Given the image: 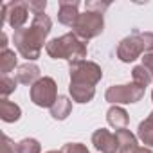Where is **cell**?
<instances>
[{"mask_svg":"<svg viewBox=\"0 0 153 153\" xmlns=\"http://www.w3.org/2000/svg\"><path fill=\"white\" fill-rule=\"evenodd\" d=\"M52 29V20L47 15H38L33 18L29 27L18 29L13 34V43L16 47V51L20 52L22 58H25L27 61H34L40 58L43 43L47 45V36Z\"/></svg>","mask_w":153,"mask_h":153,"instance_id":"cell-1","label":"cell"},{"mask_svg":"<svg viewBox=\"0 0 153 153\" xmlns=\"http://www.w3.org/2000/svg\"><path fill=\"white\" fill-rule=\"evenodd\" d=\"M45 52L52 59H67L70 65V63L83 61L88 54V49L87 43L79 40L74 33H67L59 38H52L51 42H47Z\"/></svg>","mask_w":153,"mask_h":153,"instance_id":"cell-2","label":"cell"},{"mask_svg":"<svg viewBox=\"0 0 153 153\" xmlns=\"http://www.w3.org/2000/svg\"><path fill=\"white\" fill-rule=\"evenodd\" d=\"M70 72V85H83V87H96L101 78H103V70L97 63L83 59L78 63H70L68 67Z\"/></svg>","mask_w":153,"mask_h":153,"instance_id":"cell-3","label":"cell"},{"mask_svg":"<svg viewBox=\"0 0 153 153\" xmlns=\"http://www.w3.org/2000/svg\"><path fill=\"white\" fill-rule=\"evenodd\" d=\"M103 31H105V18L101 13H94V11L79 13L76 24L72 25V33L83 42L99 36Z\"/></svg>","mask_w":153,"mask_h":153,"instance_id":"cell-4","label":"cell"},{"mask_svg":"<svg viewBox=\"0 0 153 153\" xmlns=\"http://www.w3.org/2000/svg\"><path fill=\"white\" fill-rule=\"evenodd\" d=\"M29 97H31V101L36 106H40V108H51L56 103V99L59 97L58 96V85H56V81L52 78H49V76H43L42 79H38L31 87Z\"/></svg>","mask_w":153,"mask_h":153,"instance_id":"cell-5","label":"cell"},{"mask_svg":"<svg viewBox=\"0 0 153 153\" xmlns=\"http://www.w3.org/2000/svg\"><path fill=\"white\" fill-rule=\"evenodd\" d=\"M146 88L135 85L133 81L128 85H112L108 87V90L105 92V99L110 105H133L137 101H140L144 97Z\"/></svg>","mask_w":153,"mask_h":153,"instance_id":"cell-6","label":"cell"},{"mask_svg":"<svg viewBox=\"0 0 153 153\" xmlns=\"http://www.w3.org/2000/svg\"><path fill=\"white\" fill-rule=\"evenodd\" d=\"M29 7L25 0H15V2H6L2 6V20H0V27L7 22L15 31L24 29L25 22L29 20Z\"/></svg>","mask_w":153,"mask_h":153,"instance_id":"cell-7","label":"cell"},{"mask_svg":"<svg viewBox=\"0 0 153 153\" xmlns=\"http://www.w3.org/2000/svg\"><path fill=\"white\" fill-rule=\"evenodd\" d=\"M142 52H144V45H142V40L139 36V31H135L133 34L123 38L119 42V45H117V58L123 63L135 61Z\"/></svg>","mask_w":153,"mask_h":153,"instance_id":"cell-8","label":"cell"},{"mask_svg":"<svg viewBox=\"0 0 153 153\" xmlns=\"http://www.w3.org/2000/svg\"><path fill=\"white\" fill-rule=\"evenodd\" d=\"M92 144L99 153H119L117 135L106 128H99L92 133Z\"/></svg>","mask_w":153,"mask_h":153,"instance_id":"cell-9","label":"cell"},{"mask_svg":"<svg viewBox=\"0 0 153 153\" xmlns=\"http://www.w3.org/2000/svg\"><path fill=\"white\" fill-rule=\"evenodd\" d=\"M78 7H79L78 0H59L58 2V22L67 27H72L79 16Z\"/></svg>","mask_w":153,"mask_h":153,"instance_id":"cell-10","label":"cell"},{"mask_svg":"<svg viewBox=\"0 0 153 153\" xmlns=\"http://www.w3.org/2000/svg\"><path fill=\"white\" fill-rule=\"evenodd\" d=\"M16 79H18V83H22V85H34L38 79H42V72H40V67L38 65H34V63H24V65H20L18 67V70H16Z\"/></svg>","mask_w":153,"mask_h":153,"instance_id":"cell-11","label":"cell"},{"mask_svg":"<svg viewBox=\"0 0 153 153\" xmlns=\"http://www.w3.org/2000/svg\"><path fill=\"white\" fill-rule=\"evenodd\" d=\"M106 121L112 128L115 130H124L130 123V117H128V112L123 108V106H117V105H112L106 112Z\"/></svg>","mask_w":153,"mask_h":153,"instance_id":"cell-12","label":"cell"},{"mask_svg":"<svg viewBox=\"0 0 153 153\" xmlns=\"http://www.w3.org/2000/svg\"><path fill=\"white\" fill-rule=\"evenodd\" d=\"M22 117V108L9 101V99H0V119L4 123H16Z\"/></svg>","mask_w":153,"mask_h":153,"instance_id":"cell-13","label":"cell"},{"mask_svg":"<svg viewBox=\"0 0 153 153\" xmlns=\"http://www.w3.org/2000/svg\"><path fill=\"white\" fill-rule=\"evenodd\" d=\"M68 94L72 97V101L85 105L90 103L96 96V87H83V85H68Z\"/></svg>","mask_w":153,"mask_h":153,"instance_id":"cell-14","label":"cell"},{"mask_svg":"<svg viewBox=\"0 0 153 153\" xmlns=\"http://www.w3.org/2000/svg\"><path fill=\"white\" fill-rule=\"evenodd\" d=\"M49 110H51V115H52L56 121H65V119L70 115V112H72V101H70L67 96H59V97L56 99V103H54Z\"/></svg>","mask_w":153,"mask_h":153,"instance_id":"cell-15","label":"cell"},{"mask_svg":"<svg viewBox=\"0 0 153 153\" xmlns=\"http://www.w3.org/2000/svg\"><path fill=\"white\" fill-rule=\"evenodd\" d=\"M137 139L146 148H153V112L139 124V128H137Z\"/></svg>","mask_w":153,"mask_h":153,"instance_id":"cell-16","label":"cell"},{"mask_svg":"<svg viewBox=\"0 0 153 153\" xmlns=\"http://www.w3.org/2000/svg\"><path fill=\"white\" fill-rule=\"evenodd\" d=\"M131 79H133L135 85L146 88V87H149V83H151V79H153V76L149 74V70H148L144 65H135V67L131 68Z\"/></svg>","mask_w":153,"mask_h":153,"instance_id":"cell-17","label":"cell"},{"mask_svg":"<svg viewBox=\"0 0 153 153\" xmlns=\"http://www.w3.org/2000/svg\"><path fill=\"white\" fill-rule=\"evenodd\" d=\"M16 67V52L7 49L0 52V72L2 76H9V72H13Z\"/></svg>","mask_w":153,"mask_h":153,"instance_id":"cell-18","label":"cell"},{"mask_svg":"<svg viewBox=\"0 0 153 153\" xmlns=\"http://www.w3.org/2000/svg\"><path fill=\"white\" fill-rule=\"evenodd\" d=\"M115 135H117V140H119V153H121V151H128V149L139 146L137 137H135L130 130H126V128H124V130H117Z\"/></svg>","mask_w":153,"mask_h":153,"instance_id":"cell-19","label":"cell"},{"mask_svg":"<svg viewBox=\"0 0 153 153\" xmlns=\"http://www.w3.org/2000/svg\"><path fill=\"white\" fill-rule=\"evenodd\" d=\"M16 153H42V144L33 137L22 139L16 142Z\"/></svg>","mask_w":153,"mask_h":153,"instance_id":"cell-20","label":"cell"},{"mask_svg":"<svg viewBox=\"0 0 153 153\" xmlns=\"http://www.w3.org/2000/svg\"><path fill=\"white\" fill-rule=\"evenodd\" d=\"M18 79L11 78V76H0V96L2 99H7V96H11L16 90Z\"/></svg>","mask_w":153,"mask_h":153,"instance_id":"cell-21","label":"cell"},{"mask_svg":"<svg viewBox=\"0 0 153 153\" xmlns=\"http://www.w3.org/2000/svg\"><path fill=\"white\" fill-rule=\"evenodd\" d=\"M110 7V2H101V0H87L85 2V11H94V13H105Z\"/></svg>","mask_w":153,"mask_h":153,"instance_id":"cell-22","label":"cell"},{"mask_svg":"<svg viewBox=\"0 0 153 153\" xmlns=\"http://www.w3.org/2000/svg\"><path fill=\"white\" fill-rule=\"evenodd\" d=\"M25 2H27L29 11H31L34 16L45 15V7H47V2H45V0H25Z\"/></svg>","mask_w":153,"mask_h":153,"instance_id":"cell-23","label":"cell"},{"mask_svg":"<svg viewBox=\"0 0 153 153\" xmlns=\"http://www.w3.org/2000/svg\"><path fill=\"white\" fill-rule=\"evenodd\" d=\"M61 153H90L88 148L81 142H67L61 148Z\"/></svg>","mask_w":153,"mask_h":153,"instance_id":"cell-24","label":"cell"},{"mask_svg":"<svg viewBox=\"0 0 153 153\" xmlns=\"http://www.w3.org/2000/svg\"><path fill=\"white\" fill-rule=\"evenodd\" d=\"M139 36L142 40V45H144V54L153 52V33L146 31V33H139Z\"/></svg>","mask_w":153,"mask_h":153,"instance_id":"cell-25","label":"cell"},{"mask_svg":"<svg viewBox=\"0 0 153 153\" xmlns=\"http://www.w3.org/2000/svg\"><path fill=\"white\" fill-rule=\"evenodd\" d=\"M2 153H16V144L7 137L4 135V144H2Z\"/></svg>","mask_w":153,"mask_h":153,"instance_id":"cell-26","label":"cell"},{"mask_svg":"<svg viewBox=\"0 0 153 153\" xmlns=\"http://www.w3.org/2000/svg\"><path fill=\"white\" fill-rule=\"evenodd\" d=\"M140 65H144V67L149 70V74L153 76V52L144 54V56H142V63H140Z\"/></svg>","mask_w":153,"mask_h":153,"instance_id":"cell-27","label":"cell"},{"mask_svg":"<svg viewBox=\"0 0 153 153\" xmlns=\"http://www.w3.org/2000/svg\"><path fill=\"white\" fill-rule=\"evenodd\" d=\"M121 153H153V151L146 146H135V148H131L128 151H121Z\"/></svg>","mask_w":153,"mask_h":153,"instance_id":"cell-28","label":"cell"},{"mask_svg":"<svg viewBox=\"0 0 153 153\" xmlns=\"http://www.w3.org/2000/svg\"><path fill=\"white\" fill-rule=\"evenodd\" d=\"M0 47H2V51H7V36H6V33H2V43H0Z\"/></svg>","mask_w":153,"mask_h":153,"instance_id":"cell-29","label":"cell"},{"mask_svg":"<svg viewBox=\"0 0 153 153\" xmlns=\"http://www.w3.org/2000/svg\"><path fill=\"white\" fill-rule=\"evenodd\" d=\"M47 153H61V149H59V151H56V149H52V151H47Z\"/></svg>","mask_w":153,"mask_h":153,"instance_id":"cell-30","label":"cell"},{"mask_svg":"<svg viewBox=\"0 0 153 153\" xmlns=\"http://www.w3.org/2000/svg\"><path fill=\"white\" fill-rule=\"evenodd\" d=\"M151 101H153V90H151Z\"/></svg>","mask_w":153,"mask_h":153,"instance_id":"cell-31","label":"cell"}]
</instances>
